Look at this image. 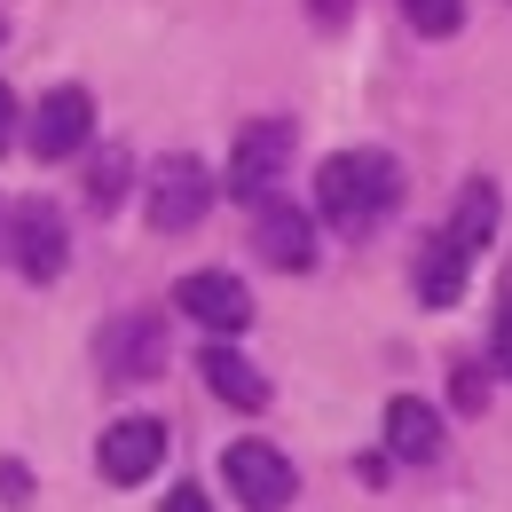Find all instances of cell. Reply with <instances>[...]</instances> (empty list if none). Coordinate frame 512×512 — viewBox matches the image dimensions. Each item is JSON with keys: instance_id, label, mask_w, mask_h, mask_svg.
<instances>
[{"instance_id": "cell-8", "label": "cell", "mask_w": 512, "mask_h": 512, "mask_svg": "<svg viewBox=\"0 0 512 512\" xmlns=\"http://www.w3.org/2000/svg\"><path fill=\"white\" fill-rule=\"evenodd\" d=\"M158 457H166V426L158 418H119V426H103V442H95V465H103V481H150L158 473Z\"/></svg>"}, {"instance_id": "cell-5", "label": "cell", "mask_w": 512, "mask_h": 512, "mask_svg": "<svg viewBox=\"0 0 512 512\" xmlns=\"http://www.w3.org/2000/svg\"><path fill=\"white\" fill-rule=\"evenodd\" d=\"M221 473H229V489H237L253 512H284L292 497H300L292 457H284V449H268V442H237L229 457H221Z\"/></svg>"}, {"instance_id": "cell-2", "label": "cell", "mask_w": 512, "mask_h": 512, "mask_svg": "<svg viewBox=\"0 0 512 512\" xmlns=\"http://www.w3.org/2000/svg\"><path fill=\"white\" fill-rule=\"evenodd\" d=\"M142 213H150V229H166V237L197 229V221L213 213V174H205V158H190V150L158 158L150 182H142Z\"/></svg>"}, {"instance_id": "cell-22", "label": "cell", "mask_w": 512, "mask_h": 512, "mask_svg": "<svg viewBox=\"0 0 512 512\" xmlns=\"http://www.w3.org/2000/svg\"><path fill=\"white\" fill-rule=\"evenodd\" d=\"M316 8V24H347V0H308Z\"/></svg>"}, {"instance_id": "cell-14", "label": "cell", "mask_w": 512, "mask_h": 512, "mask_svg": "<svg viewBox=\"0 0 512 512\" xmlns=\"http://www.w3.org/2000/svg\"><path fill=\"white\" fill-rule=\"evenodd\" d=\"M442 237H449V245H465V253L481 260L489 245H497V190H489V182H465L457 213L442 221Z\"/></svg>"}, {"instance_id": "cell-7", "label": "cell", "mask_w": 512, "mask_h": 512, "mask_svg": "<svg viewBox=\"0 0 512 512\" xmlns=\"http://www.w3.org/2000/svg\"><path fill=\"white\" fill-rule=\"evenodd\" d=\"M284 158H292V119H260V127L237 134V158H229V190L260 205V197L276 190V174H284Z\"/></svg>"}, {"instance_id": "cell-3", "label": "cell", "mask_w": 512, "mask_h": 512, "mask_svg": "<svg viewBox=\"0 0 512 512\" xmlns=\"http://www.w3.org/2000/svg\"><path fill=\"white\" fill-rule=\"evenodd\" d=\"M8 253H16V268L32 276V284H56L71 260V237H64V213L48 205V197H24L16 213H8Z\"/></svg>"}, {"instance_id": "cell-1", "label": "cell", "mask_w": 512, "mask_h": 512, "mask_svg": "<svg viewBox=\"0 0 512 512\" xmlns=\"http://www.w3.org/2000/svg\"><path fill=\"white\" fill-rule=\"evenodd\" d=\"M394 205H402V166H394L386 150H339V158H323L316 213L339 237H371Z\"/></svg>"}, {"instance_id": "cell-10", "label": "cell", "mask_w": 512, "mask_h": 512, "mask_svg": "<svg viewBox=\"0 0 512 512\" xmlns=\"http://www.w3.org/2000/svg\"><path fill=\"white\" fill-rule=\"evenodd\" d=\"M253 253L268 260V268H284V276H300V268L316 260V229H308V213L260 197V205H253Z\"/></svg>"}, {"instance_id": "cell-12", "label": "cell", "mask_w": 512, "mask_h": 512, "mask_svg": "<svg viewBox=\"0 0 512 512\" xmlns=\"http://www.w3.org/2000/svg\"><path fill=\"white\" fill-rule=\"evenodd\" d=\"M197 379L213 386L229 410H260V402H268V379H260L237 347H205V355H197Z\"/></svg>"}, {"instance_id": "cell-20", "label": "cell", "mask_w": 512, "mask_h": 512, "mask_svg": "<svg viewBox=\"0 0 512 512\" xmlns=\"http://www.w3.org/2000/svg\"><path fill=\"white\" fill-rule=\"evenodd\" d=\"M166 512H213V505H205V497H197V481H182V489H174V497H166Z\"/></svg>"}, {"instance_id": "cell-17", "label": "cell", "mask_w": 512, "mask_h": 512, "mask_svg": "<svg viewBox=\"0 0 512 512\" xmlns=\"http://www.w3.org/2000/svg\"><path fill=\"white\" fill-rule=\"evenodd\" d=\"M0 505H32V465H16V457H0Z\"/></svg>"}, {"instance_id": "cell-18", "label": "cell", "mask_w": 512, "mask_h": 512, "mask_svg": "<svg viewBox=\"0 0 512 512\" xmlns=\"http://www.w3.org/2000/svg\"><path fill=\"white\" fill-rule=\"evenodd\" d=\"M489 402V379H481V363H457V410H481Z\"/></svg>"}, {"instance_id": "cell-16", "label": "cell", "mask_w": 512, "mask_h": 512, "mask_svg": "<svg viewBox=\"0 0 512 512\" xmlns=\"http://www.w3.org/2000/svg\"><path fill=\"white\" fill-rule=\"evenodd\" d=\"M402 16H410L426 40H449V32L465 24V0H402Z\"/></svg>"}, {"instance_id": "cell-19", "label": "cell", "mask_w": 512, "mask_h": 512, "mask_svg": "<svg viewBox=\"0 0 512 512\" xmlns=\"http://www.w3.org/2000/svg\"><path fill=\"white\" fill-rule=\"evenodd\" d=\"M497 363L512 371V276H505V308H497Z\"/></svg>"}, {"instance_id": "cell-6", "label": "cell", "mask_w": 512, "mask_h": 512, "mask_svg": "<svg viewBox=\"0 0 512 512\" xmlns=\"http://www.w3.org/2000/svg\"><path fill=\"white\" fill-rule=\"evenodd\" d=\"M95 363H103V379H158L166 371V323L150 316V308H134L103 331V347H95Z\"/></svg>"}, {"instance_id": "cell-11", "label": "cell", "mask_w": 512, "mask_h": 512, "mask_svg": "<svg viewBox=\"0 0 512 512\" xmlns=\"http://www.w3.org/2000/svg\"><path fill=\"white\" fill-rule=\"evenodd\" d=\"M386 457L434 465V457H442V410L418 402V394H394V402H386Z\"/></svg>"}, {"instance_id": "cell-21", "label": "cell", "mask_w": 512, "mask_h": 512, "mask_svg": "<svg viewBox=\"0 0 512 512\" xmlns=\"http://www.w3.org/2000/svg\"><path fill=\"white\" fill-rule=\"evenodd\" d=\"M16 119H24V111H16V95L0 87V150H8V134H16Z\"/></svg>"}, {"instance_id": "cell-13", "label": "cell", "mask_w": 512, "mask_h": 512, "mask_svg": "<svg viewBox=\"0 0 512 512\" xmlns=\"http://www.w3.org/2000/svg\"><path fill=\"white\" fill-rule=\"evenodd\" d=\"M465 276H473V253L465 245H449L442 229L426 237V253H418V300L426 308H449L457 292H465Z\"/></svg>"}, {"instance_id": "cell-15", "label": "cell", "mask_w": 512, "mask_h": 512, "mask_svg": "<svg viewBox=\"0 0 512 512\" xmlns=\"http://www.w3.org/2000/svg\"><path fill=\"white\" fill-rule=\"evenodd\" d=\"M127 174H134V158H127V150H103V158L87 166V197H95V205L111 213V205L127 197Z\"/></svg>"}, {"instance_id": "cell-4", "label": "cell", "mask_w": 512, "mask_h": 512, "mask_svg": "<svg viewBox=\"0 0 512 512\" xmlns=\"http://www.w3.org/2000/svg\"><path fill=\"white\" fill-rule=\"evenodd\" d=\"M174 308H182L197 331H221V339H237V331L253 323V292H245L229 268H190V276L174 284Z\"/></svg>"}, {"instance_id": "cell-9", "label": "cell", "mask_w": 512, "mask_h": 512, "mask_svg": "<svg viewBox=\"0 0 512 512\" xmlns=\"http://www.w3.org/2000/svg\"><path fill=\"white\" fill-rule=\"evenodd\" d=\"M87 127H95V95H87V87H48L24 134H32L40 158H71V150L87 142Z\"/></svg>"}]
</instances>
